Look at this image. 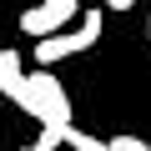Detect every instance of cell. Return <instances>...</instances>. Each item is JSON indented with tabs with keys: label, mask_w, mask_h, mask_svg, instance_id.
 <instances>
[{
	"label": "cell",
	"mask_w": 151,
	"mask_h": 151,
	"mask_svg": "<svg viewBox=\"0 0 151 151\" xmlns=\"http://www.w3.org/2000/svg\"><path fill=\"white\" fill-rule=\"evenodd\" d=\"M25 60L15 55V50H0V96H5V101H15L20 111L30 106V86H25Z\"/></svg>",
	"instance_id": "obj_4"
},
{
	"label": "cell",
	"mask_w": 151,
	"mask_h": 151,
	"mask_svg": "<svg viewBox=\"0 0 151 151\" xmlns=\"http://www.w3.org/2000/svg\"><path fill=\"white\" fill-rule=\"evenodd\" d=\"M96 40H101V10H86L76 30H60V35H50V40H35V60H40V70H50L55 60L81 55V50H91Z\"/></svg>",
	"instance_id": "obj_2"
},
{
	"label": "cell",
	"mask_w": 151,
	"mask_h": 151,
	"mask_svg": "<svg viewBox=\"0 0 151 151\" xmlns=\"http://www.w3.org/2000/svg\"><path fill=\"white\" fill-rule=\"evenodd\" d=\"M65 146H70V151H111L106 141H96V136H86V131H76V126L65 131Z\"/></svg>",
	"instance_id": "obj_5"
},
{
	"label": "cell",
	"mask_w": 151,
	"mask_h": 151,
	"mask_svg": "<svg viewBox=\"0 0 151 151\" xmlns=\"http://www.w3.org/2000/svg\"><path fill=\"white\" fill-rule=\"evenodd\" d=\"M25 86H30L25 116H35L40 131H70V96H65V86L55 81V70H30Z\"/></svg>",
	"instance_id": "obj_1"
},
{
	"label": "cell",
	"mask_w": 151,
	"mask_h": 151,
	"mask_svg": "<svg viewBox=\"0 0 151 151\" xmlns=\"http://www.w3.org/2000/svg\"><path fill=\"white\" fill-rule=\"evenodd\" d=\"M76 15H81L76 0H40V5H30V10L20 15V30L35 35V40H50V35H60Z\"/></svg>",
	"instance_id": "obj_3"
},
{
	"label": "cell",
	"mask_w": 151,
	"mask_h": 151,
	"mask_svg": "<svg viewBox=\"0 0 151 151\" xmlns=\"http://www.w3.org/2000/svg\"><path fill=\"white\" fill-rule=\"evenodd\" d=\"M146 40H151V10H146Z\"/></svg>",
	"instance_id": "obj_7"
},
{
	"label": "cell",
	"mask_w": 151,
	"mask_h": 151,
	"mask_svg": "<svg viewBox=\"0 0 151 151\" xmlns=\"http://www.w3.org/2000/svg\"><path fill=\"white\" fill-rule=\"evenodd\" d=\"M106 146H111V151H151V146H146L141 136H111Z\"/></svg>",
	"instance_id": "obj_6"
},
{
	"label": "cell",
	"mask_w": 151,
	"mask_h": 151,
	"mask_svg": "<svg viewBox=\"0 0 151 151\" xmlns=\"http://www.w3.org/2000/svg\"><path fill=\"white\" fill-rule=\"evenodd\" d=\"M20 151H45V146H35V141H30V146H20Z\"/></svg>",
	"instance_id": "obj_8"
}]
</instances>
